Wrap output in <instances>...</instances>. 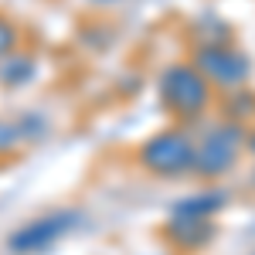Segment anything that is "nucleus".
<instances>
[{"label":"nucleus","mask_w":255,"mask_h":255,"mask_svg":"<svg viewBox=\"0 0 255 255\" xmlns=\"http://www.w3.org/2000/svg\"><path fill=\"white\" fill-rule=\"evenodd\" d=\"M160 92H163V102L180 116H197L208 106V82L197 68H187V65L167 68L160 79Z\"/></svg>","instance_id":"nucleus-1"},{"label":"nucleus","mask_w":255,"mask_h":255,"mask_svg":"<svg viewBox=\"0 0 255 255\" xmlns=\"http://www.w3.org/2000/svg\"><path fill=\"white\" fill-rule=\"evenodd\" d=\"M143 163L153 174H180L194 167V146L180 133H160L143 146Z\"/></svg>","instance_id":"nucleus-2"},{"label":"nucleus","mask_w":255,"mask_h":255,"mask_svg":"<svg viewBox=\"0 0 255 255\" xmlns=\"http://www.w3.org/2000/svg\"><path fill=\"white\" fill-rule=\"evenodd\" d=\"M242 143V129L238 126H218L208 133L204 146L194 150V167L204 177H218L225 174L232 163H235V150Z\"/></svg>","instance_id":"nucleus-3"},{"label":"nucleus","mask_w":255,"mask_h":255,"mask_svg":"<svg viewBox=\"0 0 255 255\" xmlns=\"http://www.w3.org/2000/svg\"><path fill=\"white\" fill-rule=\"evenodd\" d=\"M197 68L201 75H208L211 82L221 85H235L249 75V61L238 55L235 48H225V44H208L197 51Z\"/></svg>","instance_id":"nucleus-4"},{"label":"nucleus","mask_w":255,"mask_h":255,"mask_svg":"<svg viewBox=\"0 0 255 255\" xmlns=\"http://www.w3.org/2000/svg\"><path fill=\"white\" fill-rule=\"evenodd\" d=\"M75 221H79L75 211H55V215H48V218H41V221H34V225H27V228H20L17 235L10 238V249H14V252H34L41 245H51V242L61 238Z\"/></svg>","instance_id":"nucleus-5"},{"label":"nucleus","mask_w":255,"mask_h":255,"mask_svg":"<svg viewBox=\"0 0 255 255\" xmlns=\"http://www.w3.org/2000/svg\"><path fill=\"white\" fill-rule=\"evenodd\" d=\"M170 235H174L184 249H201L204 242H211V225H208V218L174 215V221H170Z\"/></svg>","instance_id":"nucleus-6"},{"label":"nucleus","mask_w":255,"mask_h":255,"mask_svg":"<svg viewBox=\"0 0 255 255\" xmlns=\"http://www.w3.org/2000/svg\"><path fill=\"white\" fill-rule=\"evenodd\" d=\"M221 204H225V194H221V191H211V194H197V197H187V201H180L174 215L208 218V215H215V211L221 208Z\"/></svg>","instance_id":"nucleus-7"},{"label":"nucleus","mask_w":255,"mask_h":255,"mask_svg":"<svg viewBox=\"0 0 255 255\" xmlns=\"http://www.w3.org/2000/svg\"><path fill=\"white\" fill-rule=\"evenodd\" d=\"M27 75H31V61H7V65L0 68V79L10 82V85H14V82H24Z\"/></svg>","instance_id":"nucleus-8"},{"label":"nucleus","mask_w":255,"mask_h":255,"mask_svg":"<svg viewBox=\"0 0 255 255\" xmlns=\"http://www.w3.org/2000/svg\"><path fill=\"white\" fill-rule=\"evenodd\" d=\"M20 136H24L20 126H7V123H0V146H10V143H17Z\"/></svg>","instance_id":"nucleus-9"},{"label":"nucleus","mask_w":255,"mask_h":255,"mask_svg":"<svg viewBox=\"0 0 255 255\" xmlns=\"http://www.w3.org/2000/svg\"><path fill=\"white\" fill-rule=\"evenodd\" d=\"M14 38H17V34H14V27H10L7 20H0V55L14 48Z\"/></svg>","instance_id":"nucleus-10"},{"label":"nucleus","mask_w":255,"mask_h":255,"mask_svg":"<svg viewBox=\"0 0 255 255\" xmlns=\"http://www.w3.org/2000/svg\"><path fill=\"white\" fill-rule=\"evenodd\" d=\"M252 146H255V139H252Z\"/></svg>","instance_id":"nucleus-11"}]
</instances>
